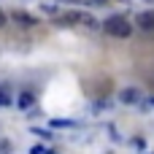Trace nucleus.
I'll list each match as a JSON object with an SVG mask.
<instances>
[{"label": "nucleus", "mask_w": 154, "mask_h": 154, "mask_svg": "<svg viewBox=\"0 0 154 154\" xmlns=\"http://www.w3.org/2000/svg\"><path fill=\"white\" fill-rule=\"evenodd\" d=\"M60 27H87V30H100L103 24L92 16V14H87V11H65V14H60L57 19H54Z\"/></svg>", "instance_id": "obj_1"}, {"label": "nucleus", "mask_w": 154, "mask_h": 154, "mask_svg": "<svg viewBox=\"0 0 154 154\" xmlns=\"http://www.w3.org/2000/svg\"><path fill=\"white\" fill-rule=\"evenodd\" d=\"M103 30H106L108 35H114V38H130V35H133V24H130V19L122 16V14L108 16V19L103 22Z\"/></svg>", "instance_id": "obj_2"}, {"label": "nucleus", "mask_w": 154, "mask_h": 154, "mask_svg": "<svg viewBox=\"0 0 154 154\" xmlns=\"http://www.w3.org/2000/svg\"><path fill=\"white\" fill-rule=\"evenodd\" d=\"M11 22H14L19 30H35V27L41 24V19H38V16H32V14L22 11V8H14V11H11Z\"/></svg>", "instance_id": "obj_3"}, {"label": "nucleus", "mask_w": 154, "mask_h": 154, "mask_svg": "<svg viewBox=\"0 0 154 154\" xmlns=\"http://www.w3.org/2000/svg\"><path fill=\"white\" fill-rule=\"evenodd\" d=\"M135 27H138L141 32L152 35L154 32V11H141V14L135 16Z\"/></svg>", "instance_id": "obj_4"}, {"label": "nucleus", "mask_w": 154, "mask_h": 154, "mask_svg": "<svg viewBox=\"0 0 154 154\" xmlns=\"http://www.w3.org/2000/svg\"><path fill=\"white\" fill-rule=\"evenodd\" d=\"M119 100L127 103V106H135V103H141V89H135V87H125V89L119 92Z\"/></svg>", "instance_id": "obj_5"}, {"label": "nucleus", "mask_w": 154, "mask_h": 154, "mask_svg": "<svg viewBox=\"0 0 154 154\" xmlns=\"http://www.w3.org/2000/svg\"><path fill=\"white\" fill-rule=\"evenodd\" d=\"M32 103H35V95H32V92H22V95H19V100H16V106H19V108H30Z\"/></svg>", "instance_id": "obj_6"}, {"label": "nucleus", "mask_w": 154, "mask_h": 154, "mask_svg": "<svg viewBox=\"0 0 154 154\" xmlns=\"http://www.w3.org/2000/svg\"><path fill=\"white\" fill-rule=\"evenodd\" d=\"M41 11H43V14H49V16H54V19L60 16V5H57V3H43V5H41Z\"/></svg>", "instance_id": "obj_7"}, {"label": "nucleus", "mask_w": 154, "mask_h": 154, "mask_svg": "<svg viewBox=\"0 0 154 154\" xmlns=\"http://www.w3.org/2000/svg\"><path fill=\"white\" fill-rule=\"evenodd\" d=\"M11 152H14V146H11L8 141H3V138H0V154H11Z\"/></svg>", "instance_id": "obj_8"}, {"label": "nucleus", "mask_w": 154, "mask_h": 154, "mask_svg": "<svg viewBox=\"0 0 154 154\" xmlns=\"http://www.w3.org/2000/svg\"><path fill=\"white\" fill-rule=\"evenodd\" d=\"M0 106H11V95L0 89Z\"/></svg>", "instance_id": "obj_9"}, {"label": "nucleus", "mask_w": 154, "mask_h": 154, "mask_svg": "<svg viewBox=\"0 0 154 154\" xmlns=\"http://www.w3.org/2000/svg\"><path fill=\"white\" fill-rule=\"evenodd\" d=\"M46 152H49L46 146H32V149H30V154H46Z\"/></svg>", "instance_id": "obj_10"}, {"label": "nucleus", "mask_w": 154, "mask_h": 154, "mask_svg": "<svg viewBox=\"0 0 154 154\" xmlns=\"http://www.w3.org/2000/svg\"><path fill=\"white\" fill-rule=\"evenodd\" d=\"M3 24H5V14H3V8H0V30H3Z\"/></svg>", "instance_id": "obj_11"}, {"label": "nucleus", "mask_w": 154, "mask_h": 154, "mask_svg": "<svg viewBox=\"0 0 154 154\" xmlns=\"http://www.w3.org/2000/svg\"><path fill=\"white\" fill-rule=\"evenodd\" d=\"M92 3H97V5H103V3H106V0H92Z\"/></svg>", "instance_id": "obj_12"}, {"label": "nucleus", "mask_w": 154, "mask_h": 154, "mask_svg": "<svg viewBox=\"0 0 154 154\" xmlns=\"http://www.w3.org/2000/svg\"><path fill=\"white\" fill-rule=\"evenodd\" d=\"M46 154H57V152H46Z\"/></svg>", "instance_id": "obj_13"}]
</instances>
